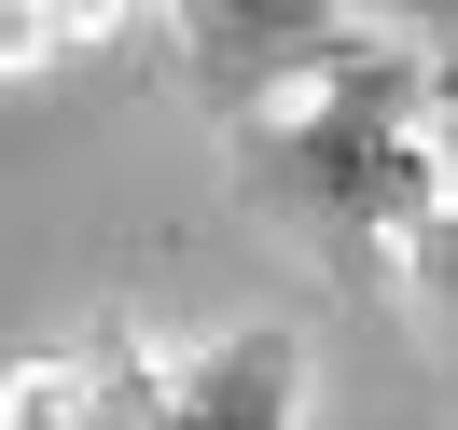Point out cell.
<instances>
[{
  "label": "cell",
  "mask_w": 458,
  "mask_h": 430,
  "mask_svg": "<svg viewBox=\"0 0 458 430\" xmlns=\"http://www.w3.org/2000/svg\"><path fill=\"white\" fill-rule=\"evenodd\" d=\"M181 42H195V70H208V97H223L236 125L264 112V97H292V84H319L334 56H361L375 29H347V14H306V0H208V14H181Z\"/></svg>",
  "instance_id": "1"
},
{
  "label": "cell",
  "mask_w": 458,
  "mask_h": 430,
  "mask_svg": "<svg viewBox=\"0 0 458 430\" xmlns=\"http://www.w3.org/2000/svg\"><path fill=\"white\" fill-rule=\"evenodd\" d=\"M292 417H306V333L292 319H236L153 389L140 430H292Z\"/></svg>",
  "instance_id": "2"
}]
</instances>
